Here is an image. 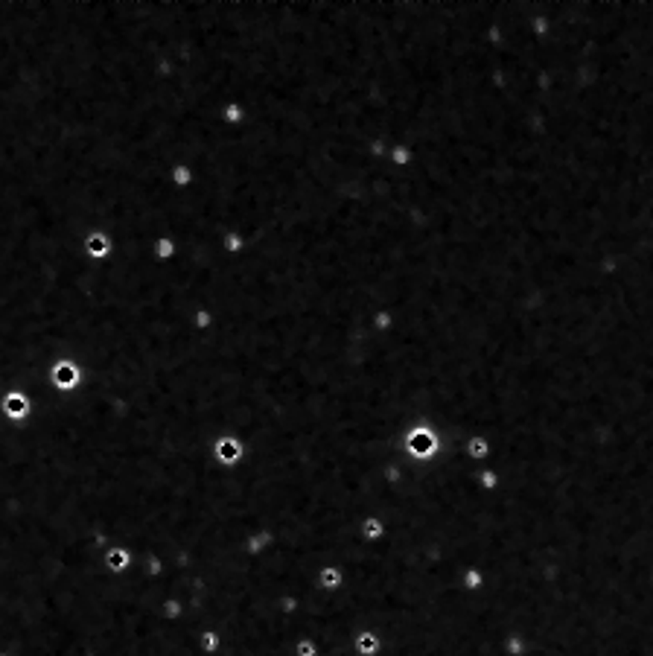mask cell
I'll return each instance as SVG.
<instances>
[{
    "label": "cell",
    "mask_w": 653,
    "mask_h": 656,
    "mask_svg": "<svg viewBox=\"0 0 653 656\" xmlns=\"http://www.w3.org/2000/svg\"><path fill=\"white\" fill-rule=\"evenodd\" d=\"M47 377H50V385L58 391V394H70V391H76L79 385H82V379H85V374H82V368H79V362L73 356H61V359H56V362L47 368Z\"/></svg>",
    "instance_id": "obj_1"
},
{
    "label": "cell",
    "mask_w": 653,
    "mask_h": 656,
    "mask_svg": "<svg viewBox=\"0 0 653 656\" xmlns=\"http://www.w3.org/2000/svg\"><path fill=\"white\" fill-rule=\"evenodd\" d=\"M0 414L12 426H23V420L32 414V397L23 388H6L0 394Z\"/></svg>",
    "instance_id": "obj_2"
},
{
    "label": "cell",
    "mask_w": 653,
    "mask_h": 656,
    "mask_svg": "<svg viewBox=\"0 0 653 656\" xmlns=\"http://www.w3.org/2000/svg\"><path fill=\"white\" fill-rule=\"evenodd\" d=\"M114 248H117L114 237H111L108 231H103V228L88 231L82 237V254L88 260H94V263H108V260L114 257Z\"/></svg>",
    "instance_id": "obj_3"
},
{
    "label": "cell",
    "mask_w": 653,
    "mask_h": 656,
    "mask_svg": "<svg viewBox=\"0 0 653 656\" xmlns=\"http://www.w3.org/2000/svg\"><path fill=\"white\" fill-rule=\"evenodd\" d=\"M178 254H181V242L175 237H169V233L155 237V242H152V260L155 263H172Z\"/></svg>",
    "instance_id": "obj_4"
},
{
    "label": "cell",
    "mask_w": 653,
    "mask_h": 656,
    "mask_svg": "<svg viewBox=\"0 0 653 656\" xmlns=\"http://www.w3.org/2000/svg\"><path fill=\"white\" fill-rule=\"evenodd\" d=\"M169 184H172V190H178V193H187L195 187V169L190 164H184V160H178V164H172L169 169Z\"/></svg>",
    "instance_id": "obj_5"
},
{
    "label": "cell",
    "mask_w": 653,
    "mask_h": 656,
    "mask_svg": "<svg viewBox=\"0 0 653 656\" xmlns=\"http://www.w3.org/2000/svg\"><path fill=\"white\" fill-rule=\"evenodd\" d=\"M105 569H108L111 575H126L129 569H131V554H129V549H120V546L108 549V551H105Z\"/></svg>",
    "instance_id": "obj_6"
},
{
    "label": "cell",
    "mask_w": 653,
    "mask_h": 656,
    "mask_svg": "<svg viewBox=\"0 0 653 656\" xmlns=\"http://www.w3.org/2000/svg\"><path fill=\"white\" fill-rule=\"evenodd\" d=\"M245 248H248V240H245L242 231H225L222 233V251L228 257H239Z\"/></svg>",
    "instance_id": "obj_7"
},
{
    "label": "cell",
    "mask_w": 653,
    "mask_h": 656,
    "mask_svg": "<svg viewBox=\"0 0 653 656\" xmlns=\"http://www.w3.org/2000/svg\"><path fill=\"white\" fill-rule=\"evenodd\" d=\"M216 455H219L222 464H233V461H239V458H242V447L233 438H222L216 443Z\"/></svg>",
    "instance_id": "obj_8"
},
{
    "label": "cell",
    "mask_w": 653,
    "mask_h": 656,
    "mask_svg": "<svg viewBox=\"0 0 653 656\" xmlns=\"http://www.w3.org/2000/svg\"><path fill=\"white\" fill-rule=\"evenodd\" d=\"M219 117H222V126H239V123H245L248 117H245V108L239 100H231L225 108L219 111Z\"/></svg>",
    "instance_id": "obj_9"
},
{
    "label": "cell",
    "mask_w": 653,
    "mask_h": 656,
    "mask_svg": "<svg viewBox=\"0 0 653 656\" xmlns=\"http://www.w3.org/2000/svg\"><path fill=\"white\" fill-rule=\"evenodd\" d=\"M190 321H193V330H207V327L213 324V315H211V309H207V306H202V304H199V306L193 309Z\"/></svg>",
    "instance_id": "obj_10"
},
{
    "label": "cell",
    "mask_w": 653,
    "mask_h": 656,
    "mask_svg": "<svg viewBox=\"0 0 653 656\" xmlns=\"http://www.w3.org/2000/svg\"><path fill=\"white\" fill-rule=\"evenodd\" d=\"M409 158H411V152L405 149V146H400V149H394V164H397V167L409 164Z\"/></svg>",
    "instance_id": "obj_11"
}]
</instances>
